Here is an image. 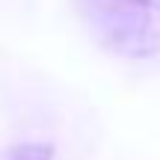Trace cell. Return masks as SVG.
<instances>
[{"label": "cell", "instance_id": "1", "mask_svg": "<svg viewBox=\"0 0 160 160\" xmlns=\"http://www.w3.org/2000/svg\"><path fill=\"white\" fill-rule=\"evenodd\" d=\"M89 30L122 57H151L160 48V0H74Z\"/></svg>", "mask_w": 160, "mask_h": 160}, {"label": "cell", "instance_id": "2", "mask_svg": "<svg viewBox=\"0 0 160 160\" xmlns=\"http://www.w3.org/2000/svg\"><path fill=\"white\" fill-rule=\"evenodd\" d=\"M0 160H51V145L21 142V145H12V148H3Z\"/></svg>", "mask_w": 160, "mask_h": 160}]
</instances>
